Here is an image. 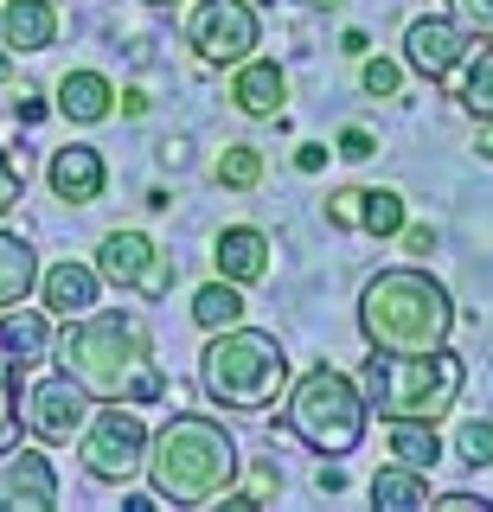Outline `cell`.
<instances>
[{"label": "cell", "mask_w": 493, "mask_h": 512, "mask_svg": "<svg viewBox=\"0 0 493 512\" xmlns=\"http://www.w3.org/2000/svg\"><path fill=\"white\" fill-rule=\"evenodd\" d=\"M52 359L90 391V404H161L167 397L154 346L129 314H77V327H65Z\"/></svg>", "instance_id": "1"}, {"label": "cell", "mask_w": 493, "mask_h": 512, "mask_svg": "<svg viewBox=\"0 0 493 512\" xmlns=\"http://www.w3.org/2000/svg\"><path fill=\"white\" fill-rule=\"evenodd\" d=\"M455 301L429 269H378L359 295V333L372 352H436L449 346Z\"/></svg>", "instance_id": "2"}, {"label": "cell", "mask_w": 493, "mask_h": 512, "mask_svg": "<svg viewBox=\"0 0 493 512\" xmlns=\"http://www.w3.org/2000/svg\"><path fill=\"white\" fill-rule=\"evenodd\" d=\"M237 442L212 416H173L161 436H148V461L141 474L154 480V500L173 506H212L218 493L237 480Z\"/></svg>", "instance_id": "3"}, {"label": "cell", "mask_w": 493, "mask_h": 512, "mask_svg": "<svg viewBox=\"0 0 493 512\" xmlns=\"http://www.w3.org/2000/svg\"><path fill=\"white\" fill-rule=\"evenodd\" d=\"M468 365L455 352H372L359 372L365 410H378L385 423H436L455 410Z\"/></svg>", "instance_id": "4"}, {"label": "cell", "mask_w": 493, "mask_h": 512, "mask_svg": "<svg viewBox=\"0 0 493 512\" xmlns=\"http://www.w3.org/2000/svg\"><path fill=\"white\" fill-rule=\"evenodd\" d=\"M199 384H205V397L225 404V410H269L289 391V352H282L276 333L237 320V327H218L212 340H205Z\"/></svg>", "instance_id": "5"}, {"label": "cell", "mask_w": 493, "mask_h": 512, "mask_svg": "<svg viewBox=\"0 0 493 512\" xmlns=\"http://www.w3.org/2000/svg\"><path fill=\"white\" fill-rule=\"evenodd\" d=\"M289 397V429L301 442L314 448V455H353L359 436H365V391L346 372H333V365H314L308 378L295 384Z\"/></svg>", "instance_id": "6"}, {"label": "cell", "mask_w": 493, "mask_h": 512, "mask_svg": "<svg viewBox=\"0 0 493 512\" xmlns=\"http://www.w3.org/2000/svg\"><path fill=\"white\" fill-rule=\"evenodd\" d=\"M77 442H84V468H90V480H109V487L135 480L141 461H148V429H141V416L122 410V404H103L97 416H84Z\"/></svg>", "instance_id": "7"}, {"label": "cell", "mask_w": 493, "mask_h": 512, "mask_svg": "<svg viewBox=\"0 0 493 512\" xmlns=\"http://www.w3.org/2000/svg\"><path fill=\"white\" fill-rule=\"evenodd\" d=\"M186 39H193V52L205 64H244L257 52V7L250 0H199L193 26H186Z\"/></svg>", "instance_id": "8"}, {"label": "cell", "mask_w": 493, "mask_h": 512, "mask_svg": "<svg viewBox=\"0 0 493 512\" xmlns=\"http://www.w3.org/2000/svg\"><path fill=\"white\" fill-rule=\"evenodd\" d=\"M90 269L116 288H135V295H167V282H173V256L154 250V237H141V231H109Z\"/></svg>", "instance_id": "9"}, {"label": "cell", "mask_w": 493, "mask_h": 512, "mask_svg": "<svg viewBox=\"0 0 493 512\" xmlns=\"http://www.w3.org/2000/svg\"><path fill=\"white\" fill-rule=\"evenodd\" d=\"M84 416H90V391L71 372L39 378L33 391H26V404H20V423L33 429L39 442H71L77 429H84Z\"/></svg>", "instance_id": "10"}, {"label": "cell", "mask_w": 493, "mask_h": 512, "mask_svg": "<svg viewBox=\"0 0 493 512\" xmlns=\"http://www.w3.org/2000/svg\"><path fill=\"white\" fill-rule=\"evenodd\" d=\"M58 506V474L39 448H20L13 442L0 455V512H45Z\"/></svg>", "instance_id": "11"}, {"label": "cell", "mask_w": 493, "mask_h": 512, "mask_svg": "<svg viewBox=\"0 0 493 512\" xmlns=\"http://www.w3.org/2000/svg\"><path fill=\"white\" fill-rule=\"evenodd\" d=\"M461 58H468V32H461L455 20H410L404 26V64L423 71L429 84H442Z\"/></svg>", "instance_id": "12"}, {"label": "cell", "mask_w": 493, "mask_h": 512, "mask_svg": "<svg viewBox=\"0 0 493 512\" xmlns=\"http://www.w3.org/2000/svg\"><path fill=\"white\" fill-rule=\"evenodd\" d=\"M231 103H237V116H250V122H269V116H282V103H289V77H282V64H269V58H244V64H231Z\"/></svg>", "instance_id": "13"}, {"label": "cell", "mask_w": 493, "mask_h": 512, "mask_svg": "<svg viewBox=\"0 0 493 512\" xmlns=\"http://www.w3.org/2000/svg\"><path fill=\"white\" fill-rule=\"evenodd\" d=\"M45 180H52V192H58L65 205H90V199H103V180H109V167H103V154H97V148L71 141V148H58V154H52Z\"/></svg>", "instance_id": "14"}, {"label": "cell", "mask_w": 493, "mask_h": 512, "mask_svg": "<svg viewBox=\"0 0 493 512\" xmlns=\"http://www.w3.org/2000/svg\"><path fill=\"white\" fill-rule=\"evenodd\" d=\"M39 295H45V314H65V320H77V314H90L97 308V288H103V276L90 263H52V269H39Z\"/></svg>", "instance_id": "15"}, {"label": "cell", "mask_w": 493, "mask_h": 512, "mask_svg": "<svg viewBox=\"0 0 493 512\" xmlns=\"http://www.w3.org/2000/svg\"><path fill=\"white\" fill-rule=\"evenodd\" d=\"M212 263H218V276L225 282H263L269 276V237L257 231V224H231V231H218V244H212Z\"/></svg>", "instance_id": "16"}, {"label": "cell", "mask_w": 493, "mask_h": 512, "mask_svg": "<svg viewBox=\"0 0 493 512\" xmlns=\"http://www.w3.org/2000/svg\"><path fill=\"white\" fill-rule=\"evenodd\" d=\"M0 39H7V52H45L58 39V0H7Z\"/></svg>", "instance_id": "17"}, {"label": "cell", "mask_w": 493, "mask_h": 512, "mask_svg": "<svg viewBox=\"0 0 493 512\" xmlns=\"http://www.w3.org/2000/svg\"><path fill=\"white\" fill-rule=\"evenodd\" d=\"M58 116L65 122H109L116 116V84L103 71H65L58 77Z\"/></svg>", "instance_id": "18"}, {"label": "cell", "mask_w": 493, "mask_h": 512, "mask_svg": "<svg viewBox=\"0 0 493 512\" xmlns=\"http://www.w3.org/2000/svg\"><path fill=\"white\" fill-rule=\"evenodd\" d=\"M33 282H39V250L20 231H0V314L20 308L33 295Z\"/></svg>", "instance_id": "19"}, {"label": "cell", "mask_w": 493, "mask_h": 512, "mask_svg": "<svg viewBox=\"0 0 493 512\" xmlns=\"http://www.w3.org/2000/svg\"><path fill=\"white\" fill-rule=\"evenodd\" d=\"M0 346H7L20 365H33V359H45V352H52V320L7 308V314H0Z\"/></svg>", "instance_id": "20"}, {"label": "cell", "mask_w": 493, "mask_h": 512, "mask_svg": "<svg viewBox=\"0 0 493 512\" xmlns=\"http://www.w3.org/2000/svg\"><path fill=\"white\" fill-rule=\"evenodd\" d=\"M372 506H391V512H417V506H429V474H417V468H378L372 474Z\"/></svg>", "instance_id": "21"}, {"label": "cell", "mask_w": 493, "mask_h": 512, "mask_svg": "<svg viewBox=\"0 0 493 512\" xmlns=\"http://www.w3.org/2000/svg\"><path fill=\"white\" fill-rule=\"evenodd\" d=\"M193 320H199L205 333H218V327H237V320H244V288H237V282H225V276H218V282H205L199 295H193Z\"/></svg>", "instance_id": "22"}, {"label": "cell", "mask_w": 493, "mask_h": 512, "mask_svg": "<svg viewBox=\"0 0 493 512\" xmlns=\"http://www.w3.org/2000/svg\"><path fill=\"white\" fill-rule=\"evenodd\" d=\"M391 455L404 461V468H417V474H429L442 461V442H436V423H391Z\"/></svg>", "instance_id": "23"}, {"label": "cell", "mask_w": 493, "mask_h": 512, "mask_svg": "<svg viewBox=\"0 0 493 512\" xmlns=\"http://www.w3.org/2000/svg\"><path fill=\"white\" fill-rule=\"evenodd\" d=\"M359 231H372V237H397L404 231V192H391V186H365V205H359Z\"/></svg>", "instance_id": "24"}, {"label": "cell", "mask_w": 493, "mask_h": 512, "mask_svg": "<svg viewBox=\"0 0 493 512\" xmlns=\"http://www.w3.org/2000/svg\"><path fill=\"white\" fill-rule=\"evenodd\" d=\"M20 442V359L0 346V455Z\"/></svg>", "instance_id": "25"}, {"label": "cell", "mask_w": 493, "mask_h": 512, "mask_svg": "<svg viewBox=\"0 0 493 512\" xmlns=\"http://www.w3.org/2000/svg\"><path fill=\"white\" fill-rule=\"evenodd\" d=\"M218 186H231V192H250V186H257L263 180V154L257 148H244V141H231V148L225 154H218Z\"/></svg>", "instance_id": "26"}, {"label": "cell", "mask_w": 493, "mask_h": 512, "mask_svg": "<svg viewBox=\"0 0 493 512\" xmlns=\"http://www.w3.org/2000/svg\"><path fill=\"white\" fill-rule=\"evenodd\" d=\"M461 109H468L474 122L493 116V52H481L468 64V77H461Z\"/></svg>", "instance_id": "27"}, {"label": "cell", "mask_w": 493, "mask_h": 512, "mask_svg": "<svg viewBox=\"0 0 493 512\" xmlns=\"http://www.w3.org/2000/svg\"><path fill=\"white\" fill-rule=\"evenodd\" d=\"M455 461H461V468H493V423H461Z\"/></svg>", "instance_id": "28"}, {"label": "cell", "mask_w": 493, "mask_h": 512, "mask_svg": "<svg viewBox=\"0 0 493 512\" xmlns=\"http://www.w3.org/2000/svg\"><path fill=\"white\" fill-rule=\"evenodd\" d=\"M449 20L468 39H493V0H449Z\"/></svg>", "instance_id": "29"}, {"label": "cell", "mask_w": 493, "mask_h": 512, "mask_svg": "<svg viewBox=\"0 0 493 512\" xmlns=\"http://www.w3.org/2000/svg\"><path fill=\"white\" fill-rule=\"evenodd\" d=\"M359 205H365V186H340L327 199V224L333 231H359Z\"/></svg>", "instance_id": "30"}, {"label": "cell", "mask_w": 493, "mask_h": 512, "mask_svg": "<svg viewBox=\"0 0 493 512\" xmlns=\"http://www.w3.org/2000/svg\"><path fill=\"white\" fill-rule=\"evenodd\" d=\"M359 84H365V96H397L404 71H397L391 58H365V64H359Z\"/></svg>", "instance_id": "31"}, {"label": "cell", "mask_w": 493, "mask_h": 512, "mask_svg": "<svg viewBox=\"0 0 493 512\" xmlns=\"http://www.w3.org/2000/svg\"><path fill=\"white\" fill-rule=\"evenodd\" d=\"M20 192H26V180H20V167H13V154L0 148V218L20 205Z\"/></svg>", "instance_id": "32"}, {"label": "cell", "mask_w": 493, "mask_h": 512, "mask_svg": "<svg viewBox=\"0 0 493 512\" xmlns=\"http://www.w3.org/2000/svg\"><path fill=\"white\" fill-rule=\"evenodd\" d=\"M340 154L346 160H372L378 148H372V135H365V128H346V135H340Z\"/></svg>", "instance_id": "33"}, {"label": "cell", "mask_w": 493, "mask_h": 512, "mask_svg": "<svg viewBox=\"0 0 493 512\" xmlns=\"http://www.w3.org/2000/svg\"><path fill=\"white\" fill-rule=\"evenodd\" d=\"M404 250L410 256H429V250H436V231H429V224H410V231H404Z\"/></svg>", "instance_id": "34"}, {"label": "cell", "mask_w": 493, "mask_h": 512, "mask_svg": "<svg viewBox=\"0 0 493 512\" xmlns=\"http://www.w3.org/2000/svg\"><path fill=\"white\" fill-rule=\"evenodd\" d=\"M436 512H481L487 500H474V493H442V500H429Z\"/></svg>", "instance_id": "35"}, {"label": "cell", "mask_w": 493, "mask_h": 512, "mask_svg": "<svg viewBox=\"0 0 493 512\" xmlns=\"http://www.w3.org/2000/svg\"><path fill=\"white\" fill-rule=\"evenodd\" d=\"M295 167H301V173H321V167H327V148H321V141H308V148L295 154Z\"/></svg>", "instance_id": "36"}, {"label": "cell", "mask_w": 493, "mask_h": 512, "mask_svg": "<svg viewBox=\"0 0 493 512\" xmlns=\"http://www.w3.org/2000/svg\"><path fill=\"white\" fill-rule=\"evenodd\" d=\"M13 109H20V122H39V116H45L39 90H20V96H13Z\"/></svg>", "instance_id": "37"}, {"label": "cell", "mask_w": 493, "mask_h": 512, "mask_svg": "<svg viewBox=\"0 0 493 512\" xmlns=\"http://www.w3.org/2000/svg\"><path fill=\"white\" fill-rule=\"evenodd\" d=\"M122 116H148V96H141V90H122Z\"/></svg>", "instance_id": "38"}, {"label": "cell", "mask_w": 493, "mask_h": 512, "mask_svg": "<svg viewBox=\"0 0 493 512\" xmlns=\"http://www.w3.org/2000/svg\"><path fill=\"white\" fill-rule=\"evenodd\" d=\"M474 148H481V154L493 160V116H481V135H474Z\"/></svg>", "instance_id": "39"}, {"label": "cell", "mask_w": 493, "mask_h": 512, "mask_svg": "<svg viewBox=\"0 0 493 512\" xmlns=\"http://www.w3.org/2000/svg\"><path fill=\"white\" fill-rule=\"evenodd\" d=\"M7 77H13V58H7V52H0V84H7Z\"/></svg>", "instance_id": "40"}, {"label": "cell", "mask_w": 493, "mask_h": 512, "mask_svg": "<svg viewBox=\"0 0 493 512\" xmlns=\"http://www.w3.org/2000/svg\"><path fill=\"white\" fill-rule=\"evenodd\" d=\"M148 7H180V0H148Z\"/></svg>", "instance_id": "41"}]
</instances>
